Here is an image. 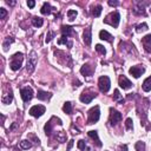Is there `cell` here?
<instances>
[{"label": "cell", "instance_id": "obj_35", "mask_svg": "<svg viewBox=\"0 0 151 151\" xmlns=\"http://www.w3.org/2000/svg\"><path fill=\"white\" fill-rule=\"evenodd\" d=\"M132 123H134V122H132L131 118H127L125 121V126H126L127 130H132V127H134V124H132Z\"/></svg>", "mask_w": 151, "mask_h": 151}, {"label": "cell", "instance_id": "obj_25", "mask_svg": "<svg viewBox=\"0 0 151 151\" xmlns=\"http://www.w3.org/2000/svg\"><path fill=\"white\" fill-rule=\"evenodd\" d=\"M143 90H144L145 92L151 91V77L146 78V79L143 82Z\"/></svg>", "mask_w": 151, "mask_h": 151}, {"label": "cell", "instance_id": "obj_39", "mask_svg": "<svg viewBox=\"0 0 151 151\" xmlns=\"http://www.w3.org/2000/svg\"><path fill=\"white\" fill-rule=\"evenodd\" d=\"M7 14V11L5 8H0V19H4Z\"/></svg>", "mask_w": 151, "mask_h": 151}, {"label": "cell", "instance_id": "obj_2", "mask_svg": "<svg viewBox=\"0 0 151 151\" xmlns=\"http://www.w3.org/2000/svg\"><path fill=\"white\" fill-rule=\"evenodd\" d=\"M119 19H121V15H119L118 12H112L104 19V23L109 24V25H111L113 27H117L119 25Z\"/></svg>", "mask_w": 151, "mask_h": 151}, {"label": "cell", "instance_id": "obj_19", "mask_svg": "<svg viewBox=\"0 0 151 151\" xmlns=\"http://www.w3.org/2000/svg\"><path fill=\"white\" fill-rule=\"evenodd\" d=\"M89 136H90L92 139H94V141H96V143H97V145H98V146H102V143H100V141H99V137H98V132H97V131H94V130H92V131H89Z\"/></svg>", "mask_w": 151, "mask_h": 151}, {"label": "cell", "instance_id": "obj_23", "mask_svg": "<svg viewBox=\"0 0 151 151\" xmlns=\"http://www.w3.org/2000/svg\"><path fill=\"white\" fill-rule=\"evenodd\" d=\"M13 42H14V38H12V37H7V38H5V40H4V43H3L4 51H7L8 47H10V45H11Z\"/></svg>", "mask_w": 151, "mask_h": 151}, {"label": "cell", "instance_id": "obj_22", "mask_svg": "<svg viewBox=\"0 0 151 151\" xmlns=\"http://www.w3.org/2000/svg\"><path fill=\"white\" fill-rule=\"evenodd\" d=\"M43 24H44V20H43L42 18H39V17H34L32 19V25L34 27H42Z\"/></svg>", "mask_w": 151, "mask_h": 151}, {"label": "cell", "instance_id": "obj_26", "mask_svg": "<svg viewBox=\"0 0 151 151\" xmlns=\"http://www.w3.org/2000/svg\"><path fill=\"white\" fill-rule=\"evenodd\" d=\"M55 138L58 139L60 143H64V142H66V135H65V132H64V131H59L58 134L55 135Z\"/></svg>", "mask_w": 151, "mask_h": 151}, {"label": "cell", "instance_id": "obj_11", "mask_svg": "<svg viewBox=\"0 0 151 151\" xmlns=\"http://www.w3.org/2000/svg\"><path fill=\"white\" fill-rule=\"evenodd\" d=\"M145 5H148V3L138 1L137 5H136V7H135V10H134V13H135V14H138V15H141V14H145V10H144Z\"/></svg>", "mask_w": 151, "mask_h": 151}, {"label": "cell", "instance_id": "obj_18", "mask_svg": "<svg viewBox=\"0 0 151 151\" xmlns=\"http://www.w3.org/2000/svg\"><path fill=\"white\" fill-rule=\"evenodd\" d=\"M12 100H13V92H12V90H10V92L6 94V96L3 97L1 102H3V104H11Z\"/></svg>", "mask_w": 151, "mask_h": 151}, {"label": "cell", "instance_id": "obj_37", "mask_svg": "<svg viewBox=\"0 0 151 151\" xmlns=\"http://www.w3.org/2000/svg\"><path fill=\"white\" fill-rule=\"evenodd\" d=\"M52 38H53V32H52V31H48V33H47V35H46L45 42H46V43H50V42L52 40Z\"/></svg>", "mask_w": 151, "mask_h": 151}, {"label": "cell", "instance_id": "obj_40", "mask_svg": "<svg viewBox=\"0 0 151 151\" xmlns=\"http://www.w3.org/2000/svg\"><path fill=\"white\" fill-rule=\"evenodd\" d=\"M27 6H28L30 8H33V7L35 6V3L32 1V0H28V1H27Z\"/></svg>", "mask_w": 151, "mask_h": 151}, {"label": "cell", "instance_id": "obj_36", "mask_svg": "<svg viewBox=\"0 0 151 151\" xmlns=\"http://www.w3.org/2000/svg\"><path fill=\"white\" fill-rule=\"evenodd\" d=\"M145 30H148V24H145V23L137 26V32H142V31H145Z\"/></svg>", "mask_w": 151, "mask_h": 151}, {"label": "cell", "instance_id": "obj_5", "mask_svg": "<svg viewBox=\"0 0 151 151\" xmlns=\"http://www.w3.org/2000/svg\"><path fill=\"white\" fill-rule=\"evenodd\" d=\"M98 86H99V90L104 93H106L109 90H110V86H111V82H110V78L107 76H102L98 80Z\"/></svg>", "mask_w": 151, "mask_h": 151}, {"label": "cell", "instance_id": "obj_16", "mask_svg": "<svg viewBox=\"0 0 151 151\" xmlns=\"http://www.w3.org/2000/svg\"><path fill=\"white\" fill-rule=\"evenodd\" d=\"M51 96H52L51 93L45 92V91H42V90L38 91V94H37V97H38V99H39V100H47V99L51 98Z\"/></svg>", "mask_w": 151, "mask_h": 151}, {"label": "cell", "instance_id": "obj_1", "mask_svg": "<svg viewBox=\"0 0 151 151\" xmlns=\"http://www.w3.org/2000/svg\"><path fill=\"white\" fill-rule=\"evenodd\" d=\"M23 60H24V54L21 52H17L15 54H13L11 57V63H10V66L13 71H18L19 69L21 67V64H23Z\"/></svg>", "mask_w": 151, "mask_h": 151}, {"label": "cell", "instance_id": "obj_31", "mask_svg": "<svg viewBox=\"0 0 151 151\" xmlns=\"http://www.w3.org/2000/svg\"><path fill=\"white\" fill-rule=\"evenodd\" d=\"M31 146H32V144H31V142H30V141H26V139H25V141H21V142H20V148H21V149H24V150L30 149Z\"/></svg>", "mask_w": 151, "mask_h": 151}, {"label": "cell", "instance_id": "obj_46", "mask_svg": "<svg viewBox=\"0 0 151 151\" xmlns=\"http://www.w3.org/2000/svg\"><path fill=\"white\" fill-rule=\"evenodd\" d=\"M6 3H7L8 5H12V6H13V5L15 4V1H6Z\"/></svg>", "mask_w": 151, "mask_h": 151}, {"label": "cell", "instance_id": "obj_13", "mask_svg": "<svg viewBox=\"0 0 151 151\" xmlns=\"http://www.w3.org/2000/svg\"><path fill=\"white\" fill-rule=\"evenodd\" d=\"M119 86H121L122 89H124V90H127V89H130V87L132 86V83H131L126 77L122 76V77L119 78Z\"/></svg>", "mask_w": 151, "mask_h": 151}, {"label": "cell", "instance_id": "obj_14", "mask_svg": "<svg viewBox=\"0 0 151 151\" xmlns=\"http://www.w3.org/2000/svg\"><path fill=\"white\" fill-rule=\"evenodd\" d=\"M83 40H84V43H85L87 46L91 45V42H92V34H91V30H90V28H86V30L84 31Z\"/></svg>", "mask_w": 151, "mask_h": 151}, {"label": "cell", "instance_id": "obj_21", "mask_svg": "<svg viewBox=\"0 0 151 151\" xmlns=\"http://www.w3.org/2000/svg\"><path fill=\"white\" fill-rule=\"evenodd\" d=\"M51 10H52L51 5H50L48 3H44V5H43L40 12H42V14H44V15H48V14H51Z\"/></svg>", "mask_w": 151, "mask_h": 151}, {"label": "cell", "instance_id": "obj_10", "mask_svg": "<svg viewBox=\"0 0 151 151\" xmlns=\"http://www.w3.org/2000/svg\"><path fill=\"white\" fill-rule=\"evenodd\" d=\"M144 67L143 66H132L130 70H129V72H130V74L131 76H134L135 78H139L144 73Z\"/></svg>", "mask_w": 151, "mask_h": 151}, {"label": "cell", "instance_id": "obj_4", "mask_svg": "<svg viewBox=\"0 0 151 151\" xmlns=\"http://www.w3.org/2000/svg\"><path fill=\"white\" fill-rule=\"evenodd\" d=\"M100 117V111H99V106H94L89 111V118H87V123L89 124H94L99 121Z\"/></svg>", "mask_w": 151, "mask_h": 151}, {"label": "cell", "instance_id": "obj_24", "mask_svg": "<svg viewBox=\"0 0 151 151\" xmlns=\"http://www.w3.org/2000/svg\"><path fill=\"white\" fill-rule=\"evenodd\" d=\"M58 44H59V45L65 44V45H67L69 47H72V42L69 40V37H65V35H63V37L60 38V39L58 40Z\"/></svg>", "mask_w": 151, "mask_h": 151}, {"label": "cell", "instance_id": "obj_38", "mask_svg": "<svg viewBox=\"0 0 151 151\" xmlns=\"http://www.w3.org/2000/svg\"><path fill=\"white\" fill-rule=\"evenodd\" d=\"M85 148H86V143H85V141H79V142H78V149H80V150H85Z\"/></svg>", "mask_w": 151, "mask_h": 151}, {"label": "cell", "instance_id": "obj_12", "mask_svg": "<svg viewBox=\"0 0 151 151\" xmlns=\"http://www.w3.org/2000/svg\"><path fill=\"white\" fill-rule=\"evenodd\" d=\"M142 43H143V46H144L145 51L146 52H151V34L145 35L142 39Z\"/></svg>", "mask_w": 151, "mask_h": 151}, {"label": "cell", "instance_id": "obj_44", "mask_svg": "<svg viewBox=\"0 0 151 151\" xmlns=\"http://www.w3.org/2000/svg\"><path fill=\"white\" fill-rule=\"evenodd\" d=\"M31 138H32V139H34V141H35V143H37V144H39V139H38V138H35V137H34V136H31Z\"/></svg>", "mask_w": 151, "mask_h": 151}, {"label": "cell", "instance_id": "obj_7", "mask_svg": "<svg viewBox=\"0 0 151 151\" xmlns=\"http://www.w3.org/2000/svg\"><path fill=\"white\" fill-rule=\"evenodd\" d=\"M20 96H21V98H23V100L25 103L30 102L33 98V90H32V87H30V86L23 87L20 90Z\"/></svg>", "mask_w": 151, "mask_h": 151}, {"label": "cell", "instance_id": "obj_8", "mask_svg": "<svg viewBox=\"0 0 151 151\" xmlns=\"http://www.w3.org/2000/svg\"><path fill=\"white\" fill-rule=\"evenodd\" d=\"M122 121V113L117 110L111 109V115H110V123L111 125H116Z\"/></svg>", "mask_w": 151, "mask_h": 151}, {"label": "cell", "instance_id": "obj_9", "mask_svg": "<svg viewBox=\"0 0 151 151\" xmlns=\"http://www.w3.org/2000/svg\"><path fill=\"white\" fill-rule=\"evenodd\" d=\"M94 97H96V93H94V92L84 91V92L80 94V102H83V103H85V104H89Z\"/></svg>", "mask_w": 151, "mask_h": 151}, {"label": "cell", "instance_id": "obj_29", "mask_svg": "<svg viewBox=\"0 0 151 151\" xmlns=\"http://www.w3.org/2000/svg\"><path fill=\"white\" fill-rule=\"evenodd\" d=\"M67 17H69V20L70 21H73L76 18H77V11H74V10H70L67 12Z\"/></svg>", "mask_w": 151, "mask_h": 151}, {"label": "cell", "instance_id": "obj_43", "mask_svg": "<svg viewBox=\"0 0 151 151\" xmlns=\"http://www.w3.org/2000/svg\"><path fill=\"white\" fill-rule=\"evenodd\" d=\"M17 126H18V124H17V123H13V124H12V126L10 127V130H14Z\"/></svg>", "mask_w": 151, "mask_h": 151}, {"label": "cell", "instance_id": "obj_28", "mask_svg": "<svg viewBox=\"0 0 151 151\" xmlns=\"http://www.w3.org/2000/svg\"><path fill=\"white\" fill-rule=\"evenodd\" d=\"M102 10H103V7H102L100 5H97L96 7L92 8V14H93L94 17H99L100 13H102Z\"/></svg>", "mask_w": 151, "mask_h": 151}, {"label": "cell", "instance_id": "obj_34", "mask_svg": "<svg viewBox=\"0 0 151 151\" xmlns=\"http://www.w3.org/2000/svg\"><path fill=\"white\" fill-rule=\"evenodd\" d=\"M96 51L99 52L100 54H105V53H106V50H105L104 46L100 45V44H97V45H96Z\"/></svg>", "mask_w": 151, "mask_h": 151}, {"label": "cell", "instance_id": "obj_30", "mask_svg": "<svg viewBox=\"0 0 151 151\" xmlns=\"http://www.w3.org/2000/svg\"><path fill=\"white\" fill-rule=\"evenodd\" d=\"M113 99H115V100H118L119 103H124V99H123L122 96H121L119 90H115V94H113Z\"/></svg>", "mask_w": 151, "mask_h": 151}, {"label": "cell", "instance_id": "obj_15", "mask_svg": "<svg viewBox=\"0 0 151 151\" xmlns=\"http://www.w3.org/2000/svg\"><path fill=\"white\" fill-rule=\"evenodd\" d=\"M99 38L102 40H106V42H109V43H112V40H113V37L107 32V31H105V30H102L100 32H99Z\"/></svg>", "mask_w": 151, "mask_h": 151}, {"label": "cell", "instance_id": "obj_3", "mask_svg": "<svg viewBox=\"0 0 151 151\" xmlns=\"http://www.w3.org/2000/svg\"><path fill=\"white\" fill-rule=\"evenodd\" d=\"M37 62H38V57L35 51H31L30 55H28V59H27V65H26V70L28 73H32L37 66Z\"/></svg>", "mask_w": 151, "mask_h": 151}, {"label": "cell", "instance_id": "obj_32", "mask_svg": "<svg viewBox=\"0 0 151 151\" xmlns=\"http://www.w3.org/2000/svg\"><path fill=\"white\" fill-rule=\"evenodd\" d=\"M137 151H145V143L144 142H137L135 145Z\"/></svg>", "mask_w": 151, "mask_h": 151}, {"label": "cell", "instance_id": "obj_33", "mask_svg": "<svg viewBox=\"0 0 151 151\" xmlns=\"http://www.w3.org/2000/svg\"><path fill=\"white\" fill-rule=\"evenodd\" d=\"M51 130H52V123H51V121H50V122H47L46 125H45V134H46V136H50V135H51Z\"/></svg>", "mask_w": 151, "mask_h": 151}, {"label": "cell", "instance_id": "obj_41", "mask_svg": "<svg viewBox=\"0 0 151 151\" xmlns=\"http://www.w3.org/2000/svg\"><path fill=\"white\" fill-rule=\"evenodd\" d=\"M109 5L110 6H117V5H119V3L118 1H113V0H109Z\"/></svg>", "mask_w": 151, "mask_h": 151}, {"label": "cell", "instance_id": "obj_6", "mask_svg": "<svg viewBox=\"0 0 151 151\" xmlns=\"http://www.w3.org/2000/svg\"><path fill=\"white\" fill-rule=\"evenodd\" d=\"M45 111H46L45 106H43V105H34V106H32L30 109V115L35 117V118H38V117H42L45 113Z\"/></svg>", "mask_w": 151, "mask_h": 151}, {"label": "cell", "instance_id": "obj_20", "mask_svg": "<svg viewBox=\"0 0 151 151\" xmlns=\"http://www.w3.org/2000/svg\"><path fill=\"white\" fill-rule=\"evenodd\" d=\"M62 33H63V35H65V37H70V35H73V34H74L73 28H72L71 26H63V27H62Z\"/></svg>", "mask_w": 151, "mask_h": 151}, {"label": "cell", "instance_id": "obj_27", "mask_svg": "<svg viewBox=\"0 0 151 151\" xmlns=\"http://www.w3.org/2000/svg\"><path fill=\"white\" fill-rule=\"evenodd\" d=\"M63 111L65 113H67V115H71V112H72V104L70 102H66L63 106Z\"/></svg>", "mask_w": 151, "mask_h": 151}, {"label": "cell", "instance_id": "obj_17", "mask_svg": "<svg viewBox=\"0 0 151 151\" xmlns=\"http://www.w3.org/2000/svg\"><path fill=\"white\" fill-rule=\"evenodd\" d=\"M92 72H93V70L91 69V66H90L89 64L83 65V66H82V69H80V73H82L83 76H91V74H92Z\"/></svg>", "mask_w": 151, "mask_h": 151}, {"label": "cell", "instance_id": "obj_45", "mask_svg": "<svg viewBox=\"0 0 151 151\" xmlns=\"http://www.w3.org/2000/svg\"><path fill=\"white\" fill-rule=\"evenodd\" d=\"M121 149H122L123 151H126V150H127V146H126V145H123V146H121Z\"/></svg>", "mask_w": 151, "mask_h": 151}, {"label": "cell", "instance_id": "obj_42", "mask_svg": "<svg viewBox=\"0 0 151 151\" xmlns=\"http://www.w3.org/2000/svg\"><path fill=\"white\" fill-rule=\"evenodd\" d=\"M72 145H73V141H70V142H69V146H67V151H70V150H71Z\"/></svg>", "mask_w": 151, "mask_h": 151}]
</instances>
